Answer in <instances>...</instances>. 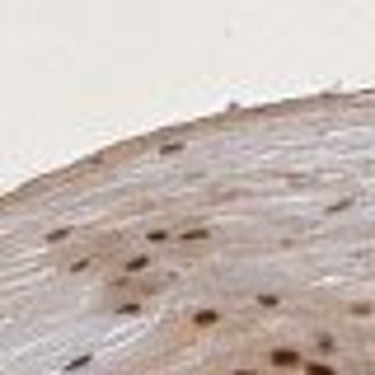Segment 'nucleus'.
<instances>
[{"label":"nucleus","mask_w":375,"mask_h":375,"mask_svg":"<svg viewBox=\"0 0 375 375\" xmlns=\"http://www.w3.org/2000/svg\"><path fill=\"white\" fill-rule=\"evenodd\" d=\"M220 323V310H197L192 315V328H216Z\"/></svg>","instance_id":"obj_2"},{"label":"nucleus","mask_w":375,"mask_h":375,"mask_svg":"<svg viewBox=\"0 0 375 375\" xmlns=\"http://www.w3.org/2000/svg\"><path fill=\"white\" fill-rule=\"evenodd\" d=\"M268 366H277V371H291V366H300V371H305V361H300V352L295 348H277L268 356Z\"/></svg>","instance_id":"obj_1"},{"label":"nucleus","mask_w":375,"mask_h":375,"mask_svg":"<svg viewBox=\"0 0 375 375\" xmlns=\"http://www.w3.org/2000/svg\"><path fill=\"white\" fill-rule=\"evenodd\" d=\"M305 375H338V366H328V361H305Z\"/></svg>","instance_id":"obj_3"},{"label":"nucleus","mask_w":375,"mask_h":375,"mask_svg":"<svg viewBox=\"0 0 375 375\" xmlns=\"http://www.w3.org/2000/svg\"><path fill=\"white\" fill-rule=\"evenodd\" d=\"M230 375H263V371H230Z\"/></svg>","instance_id":"obj_5"},{"label":"nucleus","mask_w":375,"mask_h":375,"mask_svg":"<svg viewBox=\"0 0 375 375\" xmlns=\"http://www.w3.org/2000/svg\"><path fill=\"white\" fill-rule=\"evenodd\" d=\"M141 268H150V258H127V268H122V272L132 277V272H141Z\"/></svg>","instance_id":"obj_4"}]
</instances>
